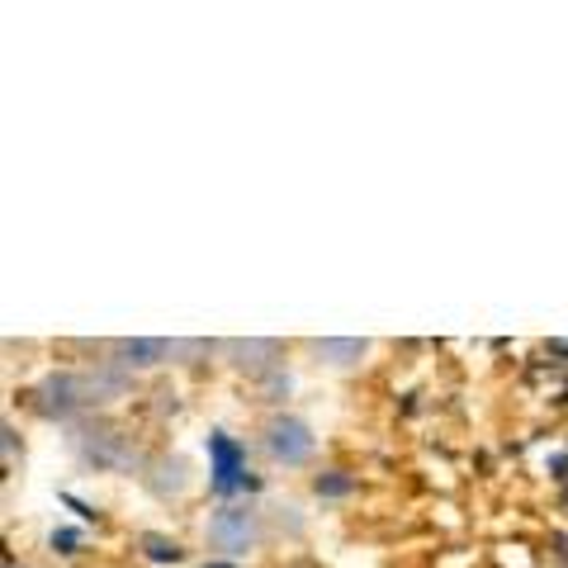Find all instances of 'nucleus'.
Wrapping results in <instances>:
<instances>
[{
    "label": "nucleus",
    "mask_w": 568,
    "mask_h": 568,
    "mask_svg": "<svg viewBox=\"0 0 568 568\" xmlns=\"http://www.w3.org/2000/svg\"><path fill=\"white\" fill-rule=\"evenodd\" d=\"M138 549H142V555H148L152 564H181V559H185L181 540H171V536H156V530H148V536H138Z\"/></svg>",
    "instance_id": "0eeeda50"
},
{
    "label": "nucleus",
    "mask_w": 568,
    "mask_h": 568,
    "mask_svg": "<svg viewBox=\"0 0 568 568\" xmlns=\"http://www.w3.org/2000/svg\"><path fill=\"white\" fill-rule=\"evenodd\" d=\"M123 379L119 375H52L39 388V407L48 417H71L77 407L100 403V394H119Z\"/></svg>",
    "instance_id": "f257e3e1"
},
{
    "label": "nucleus",
    "mask_w": 568,
    "mask_h": 568,
    "mask_svg": "<svg viewBox=\"0 0 568 568\" xmlns=\"http://www.w3.org/2000/svg\"><path fill=\"white\" fill-rule=\"evenodd\" d=\"M265 450H271L275 465H304L313 455V432L298 417H275L265 426Z\"/></svg>",
    "instance_id": "39448f33"
},
{
    "label": "nucleus",
    "mask_w": 568,
    "mask_h": 568,
    "mask_svg": "<svg viewBox=\"0 0 568 568\" xmlns=\"http://www.w3.org/2000/svg\"><path fill=\"white\" fill-rule=\"evenodd\" d=\"M209 488L227 497V493H256L261 478L246 469V446L233 440L227 432H209Z\"/></svg>",
    "instance_id": "f03ea898"
},
{
    "label": "nucleus",
    "mask_w": 568,
    "mask_h": 568,
    "mask_svg": "<svg viewBox=\"0 0 568 568\" xmlns=\"http://www.w3.org/2000/svg\"><path fill=\"white\" fill-rule=\"evenodd\" d=\"M351 488H355V478H351L346 469H327V474L313 478V493H317V497H346Z\"/></svg>",
    "instance_id": "6e6552de"
},
{
    "label": "nucleus",
    "mask_w": 568,
    "mask_h": 568,
    "mask_svg": "<svg viewBox=\"0 0 568 568\" xmlns=\"http://www.w3.org/2000/svg\"><path fill=\"white\" fill-rule=\"evenodd\" d=\"M62 503H67V507H77V517H81V521H95V517H100V511H95V507H85V503H81V497H71V493L62 497Z\"/></svg>",
    "instance_id": "9b49d317"
},
{
    "label": "nucleus",
    "mask_w": 568,
    "mask_h": 568,
    "mask_svg": "<svg viewBox=\"0 0 568 568\" xmlns=\"http://www.w3.org/2000/svg\"><path fill=\"white\" fill-rule=\"evenodd\" d=\"M114 355L123 365H133V369H148V365H162L171 355V346L166 342H142V336H138V342H119Z\"/></svg>",
    "instance_id": "423d86ee"
},
{
    "label": "nucleus",
    "mask_w": 568,
    "mask_h": 568,
    "mask_svg": "<svg viewBox=\"0 0 568 568\" xmlns=\"http://www.w3.org/2000/svg\"><path fill=\"white\" fill-rule=\"evenodd\" d=\"M204 568H237V564H227V559H209Z\"/></svg>",
    "instance_id": "f8f14e48"
},
{
    "label": "nucleus",
    "mask_w": 568,
    "mask_h": 568,
    "mask_svg": "<svg viewBox=\"0 0 568 568\" xmlns=\"http://www.w3.org/2000/svg\"><path fill=\"white\" fill-rule=\"evenodd\" d=\"M209 549H219L223 559H237V555H246L256 540H261V521H256V511L252 507H237V503H227V507H219L209 517Z\"/></svg>",
    "instance_id": "7ed1b4c3"
},
{
    "label": "nucleus",
    "mask_w": 568,
    "mask_h": 568,
    "mask_svg": "<svg viewBox=\"0 0 568 568\" xmlns=\"http://www.w3.org/2000/svg\"><path fill=\"white\" fill-rule=\"evenodd\" d=\"M77 545H81L77 530H52V549H58V555H77Z\"/></svg>",
    "instance_id": "9d476101"
},
{
    "label": "nucleus",
    "mask_w": 568,
    "mask_h": 568,
    "mask_svg": "<svg viewBox=\"0 0 568 568\" xmlns=\"http://www.w3.org/2000/svg\"><path fill=\"white\" fill-rule=\"evenodd\" d=\"M6 568H14V559H6Z\"/></svg>",
    "instance_id": "ddd939ff"
},
{
    "label": "nucleus",
    "mask_w": 568,
    "mask_h": 568,
    "mask_svg": "<svg viewBox=\"0 0 568 568\" xmlns=\"http://www.w3.org/2000/svg\"><path fill=\"white\" fill-rule=\"evenodd\" d=\"M317 355L332 361V365H351V361L365 355V342H317Z\"/></svg>",
    "instance_id": "1a4fd4ad"
},
{
    "label": "nucleus",
    "mask_w": 568,
    "mask_h": 568,
    "mask_svg": "<svg viewBox=\"0 0 568 568\" xmlns=\"http://www.w3.org/2000/svg\"><path fill=\"white\" fill-rule=\"evenodd\" d=\"M77 450L85 455V465L95 469H133L138 465V450L123 432H110V426H95V432H81L77 436Z\"/></svg>",
    "instance_id": "20e7f679"
}]
</instances>
